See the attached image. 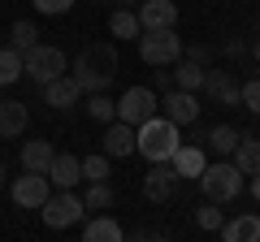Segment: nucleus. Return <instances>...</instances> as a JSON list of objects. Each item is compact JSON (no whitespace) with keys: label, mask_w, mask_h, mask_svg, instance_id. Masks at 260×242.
Segmentation results:
<instances>
[{"label":"nucleus","mask_w":260,"mask_h":242,"mask_svg":"<svg viewBox=\"0 0 260 242\" xmlns=\"http://www.w3.org/2000/svg\"><path fill=\"white\" fill-rule=\"evenodd\" d=\"M117 48L113 44H87L74 61V83L83 95H95V91H109L113 78H117Z\"/></svg>","instance_id":"f257e3e1"},{"label":"nucleus","mask_w":260,"mask_h":242,"mask_svg":"<svg viewBox=\"0 0 260 242\" xmlns=\"http://www.w3.org/2000/svg\"><path fill=\"white\" fill-rule=\"evenodd\" d=\"M178 130H182V126H174L169 117H156V112H152L148 121L135 126V151L148 156L152 165H160V160H169L178 147H182V134Z\"/></svg>","instance_id":"f03ea898"},{"label":"nucleus","mask_w":260,"mask_h":242,"mask_svg":"<svg viewBox=\"0 0 260 242\" xmlns=\"http://www.w3.org/2000/svg\"><path fill=\"white\" fill-rule=\"evenodd\" d=\"M195 182H200L204 199H213V204H230V199H239V190H243V173L234 169V160L204 165V173L195 177Z\"/></svg>","instance_id":"7ed1b4c3"},{"label":"nucleus","mask_w":260,"mask_h":242,"mask_svg":"<svg viewBox=\"0 0 260 242\" xmlns=\"http://www.w3.org/2000/svg\"><path fill=\"white\" fill-rule=\"evenodd\" d=\"M139 56H143V65H174V61H182V39H178L174 26H160V30H143L139 35Z\"/></svg>","instance_id":"20e7f679"},{"label":"nucleus","mask_w":260,"mask_h":242,"mask_svg":"<svg viewBox=\"0 0 260 242\" xmlns=\"http://www.w3.org/2000/svg\"><path fill=\"white\" fill-rule=\"evenodd\" d=\"M39 212H44V225H48V229H70V225H78V221L87 216V208H83V195L61 190V195H48L44 204H39Z\"/></svg>","instance_id":"39448f33"},{"label":"nucleus","mask_w":260,"mask_h":242,"mask_svg":"<svg viewBox=\"0 0 260 242\" xmlns=\"http://www.w3.org/2000/svg\"><path fill=\"white\" fill-rule=\"evenodd\" d=\"M156 108H160V95L152 91V87H126L121 100H117V121L139 126V121H148Z\"/></svg>","instance_id":"423d86ee"},{"label":"nucleus","mask_w":260,"mask_h":242,"mask_svg":"<svg viewBox=\"0 0 260 242\" xmlns=\"http://www.w3.org/2000/svg\"><path fill=\"white\" fill-rule=\"evenodd\" d=\"M22 65H26V74L44 87V83H52L56 74H65V52H61V48L35 44V48H26V52H22Z\"/></svg>","instance_id":"0eeeda50"},{"label":"nucleus","mask_w":260,"mask_h":242,"mask_svg":"<svg viewBox=\"0 0 260 242\" xmlns=\"http://www.w3.org/2000/svg\"><path fill=\"white\" fill-rule=\"evenodd\" d=\"M52 195V182H48V173H30V169H22V177H13V186H9V199L18 208H35Z\"/></svg>","instance_id":"6e6552de"},{"label":"nucleus","mask_w":260,"mask_h":242,"mask_svg":"<svg viewBox=\"0 0 260 242\" xmlns=\"http://www.w3.org/2000/svg\"><path fill=\"white\" fill-rule=\"evenodd\" d=\"M160 108H165V117L174 126H195L200 121V100H195V91H182V87L160 91Z\"/></svg>","instance_id":"1a4fd4ad"},{"label":"nucleus","mask_w":260,"mask_h":242,"mask_svg":"<svg viewBox=\"0 0 260 242\" xmlns=\"http://www.w3.org/2000/svg\"><path fill=\"white\" fill-rule=\"evenodd\" d=\"M178 182H182V177L174 173V165H169V160H160V165H152L148 177H143V195H148L152 204H169V199H174V190H178Z\"/></svg>","instance_id":"9d476101"},{"label":"nucleus","mask_w":260,"mask_h":242,"mask_svg":"<svg viewBox=\"0 0 260 242\" xmlns=\"http://www.w3.org/2000/svg\"><path fill=\"white\" fill-rule=\"evenodd\" d=\"M48 182H52L56 190H74L78 182H83V160H78L74 151H56L52 165H48Z\"/></svg>","instance_id":"9b49d317"},{"label":"nucleus","mask_w":260,"mask_h":242,"mask_svg":"<svg viewBox=\"0 0 260 242\" xmlns=\"http://www.w3.org/2000/svg\"><path fill=\"white\" fill-rule=\"evenodd\" d=\"M100 143H104V156H109V160H126V156H135V126H126V121L113 117Z\"/></svg>","instance_id":"f8f14e48"},{"label":"nucleus","mask_w":260,"mask_h":242,"mask_svg":"<svg viewBox=\"0 0 260 242\" xmlns=\"http://www.w3.org/2000/svg\"><path fill=\"white\" fill-rule=\"evenodd\" d=\"M139 26L143 30H160V26H178V5L174 0H139Z\"/></svg>","instance_id":"ddd939ff"},{"label":"nucleus","mask_w":260,"mask_h":242,"mask_svg":"<svg viewBox=\"0 0 260 242\" xmlns=\"http://www.w3.org/2000/svg\"><path fill=\"white\" fill-rule=\"evenodd\" d=\"M39 91H44V104H48V108H74L78 95H83V91H78V83H74V74H56L52 83H44Z\"/></svg>","instance_id":"4468645a"},{"label":"nucleus","mask_w":260,"mask_h":242,"mask_svg":"<svg viewBox=\"0 0 260 242\" xmlns=\"http://www.w3.org/2000/svg\"><path fill=\"white\" fill-rule=\"evenodd\" d=\"M26 121H30V108L22 100H5L0 95V139H18L22 130H26Z\"/></svg>","instance_id":"2eb2a0df"},{"label":"nucleus","mask_w":260,"mask_h":242,"mask_svg":"<svg viewBox=\"0 0 260 242\" xmlns=\"http://www.w3.org/2000/svg\"><path fill=\"white\" fill-rule=\"evenodd\" d=\"M204 91H208V100L225 104V108H234V104H239V83H234V74H217V69H204Z\"/></svg>","instance_id":"dca6fc26"},{"label":"nucleus","mask_w":260,"mask_h":242,"mask_svg":"<svg viewBox=\"0 0 260 242\" xmlns=\"http://www.w3.org/2000/svg\"><path fill=\"white\" fill-rule=\"evenodd\" d=\"M169 165H174L178 177H200V173H204V165H208V156H204L200 143H186V147H178L174 156H169Z\"/></svg>","instance_id":"f3484780"},{"label":"nucleus","mask_w":260,"mask_h":242,"mask_svg":"<svg viewBox=\"0 0 260 242\" xmlns=\"http://www.w3.org/2000/svg\"><path fill=\"white\" fill-rule=\"evenodd\" d=\"M234 169H239L243 177H256L260 173V139H251V134H239V143H234Z\"/></svg>","instance_id":"a211bd4d"},{"label":"nucleus","mask_w":260,"mask_h":242,"mask_svg":"<svg viewBox=\"0 0 260 242\" xmlns=\"http://www.w3.org/2000/svg\"><path fill=\"white\" fill-rule=\"evenodd\" d=\"M217 233H221L225 242H256L260 238V216L256 212H239L234 221H225Z\"/></svg>","instance_id":"6ab92c4d"},{"label":"nucleus","mask_w":260,"mask_h":242,"mask_svg":"<svg viewBox=\"0 0 260 242\" xmlns=\"http://www.w3.org/2000/svg\"><path fill=\"white\" fill-rule=\"evenodd\" d=\"M56 147L44 139H30L26 147H22V169H30V173H48V165H52Z\"/></svg>","instance_id":"aec40b11"},{"label":"nucleus","mask_w":260,"mask_h":242,"mask_svg":"<svg viewBox=\"0 0 260 242\" xmlns=\"http://www.w3.org/2000/svg\"><path fill=\"white\" fill-rule=\"evenodd\" d=\"M109 30H113V39H139L143 35L139 13H135V9H113L109 13Z\"/></svg>","instance_id":"412c9836"},{"label":"nucleus","mask_w":260,"mask_h":242,"mask_svg":"<svg viewBox=\"0 0 260 242\" xmlns=\"http://www.w3.org/2000/svg\"><path fill=\"white\" fill-rule=\"evenodd\" d=\"M18 78H26V65H22V52L18 48H0V87H13Z\"/></svg>","instance_id":"4be33fe9"},{"label":"nucleus","mask_w":260,"mask_h":242,"mask_svg":"<svg viewBox=\"0 0 260 242\" xmlns=\"http://www.w3.org/2000/svg\"><path fill=\"white\" fill-rule=\"evenodd\" d=\"M83 238L87 242H117L121 238V225L113 221V216H91V221L83 225Z\"/></svg>","instance_id":"5701e85b"},{"label":"nucleus","mask_w":260,"mask_h":242,"mask_svg":"<svg viewBox=\"0 0 260 242\" xmlns=\"http://www.w3.org/2000/svg\"><path fill=\"white\" fill-rule=\"evenodd\" d=\"M113 199H117V195H113L109 182H87V190H83V208H87V212H109Z\"/></svg>","instance_id":"b1692460"},{"label":"nucleus","mask_w":260,"mask_h":242,"mask_svg":"<svg viewBox=\"0 0 260 242\" xmlns=\"http://www.w3.org/2000/svg\"><path fill=\"white\" fill-rule=\"evenodd\" d=\"M204 143L217 151V156H230L234 143H239V130H234V126H213V130L204 134Z\"/></svg>","instance_id":"393cba45"},{"label":"nucleus","mask_w":260,"mask_h":242,"mask_svg":"<svg viewBox=\"0 0 260 242\" xmlns=\"http://www.w3.org/2000/svg\"><path fill=\"white\" fill-rule=\"evenodd\" d=\"M174 87H182V91H200V87H204V65L182 61V65L174 69Z\"/></svg>","instance_id":"a878e982"},{"label":"nucleus","mask_w":260,"mask_h":242,"mask_svg":"<svg viewBox=\"0 0 260 242\" xmlns=\"http://www.w3.org/2000/svg\"><path fill=\"white\" fill-rule=\"evenodd\" d=\"M9 44L18 48V52L35 48V44H39V30H35V22H26V18H22V22H13V26H9Z\"/></svg>","instance_id":"bb28decb"},{"label":"nucleus","mask_w":260,"mask_h":242,"mask_svg":"<svg viewBox=\"0 0 260 242\" xmlns=\"http://www.w3.org/2000/svg\"><path fill=\"white\" fill-rule=\"evenodd\" d=\"M87 112H91L95 121H104V126H109V121L117 117V104H113L104 91H95V95H87Z\"/></svg>","instance_id":"cd10ccee"},{"label":"nucleus","mask_w":260,"mask_h":242,"mask_svg":"<svg viewBox=\"0 0 260 242\" xmlns=\"http://www.w3.org/2000/svg\"><path fill=\"white\" fill-rule=\"evenodd\" d=\"M195 225H200V229H208V233H217L225 225V212H221V204H213V199H208L204 208H200V212H195Z\"/></svg>","instance_id":"c85d7f7f"},{"label":"nucleus","mask_w":260,"mask_h":242,"mask_svg":"<svg viewBox=\"0 0 260 242\" xmlns=\"http://www.w3.org/2000/svg\"><path fill=\"white\" fill-rule=\"evenodd\" d=\"M83 182H109V156H87L83 160Z\"/></svg>","instance_id":"c756f323"},{"label":"nucleus","mask_w":260,"mask_h":242,"mask_svg":"<svg viewBox=\"0 0 260 242\" xmlns=\"http://www.w3.org/2000/svg\"><path fill=\"white\" fill-rule=\"evenodd\" d=\"M239 104H247L251 117H260V78H251V83L239 87Z\"/></svg>","instance_id":"7c9ffc66"},{"label":"nucleus","mask_w":260,"mask_h":242,"mask_svg":"<svg viewBox=\"0 0 260 242\" xmlns=\"http://www.w3.org/2000/svg\"><path fill=\"white\" fill-rule=\"evenodd\" d=\"M35 9L48 13V18H56V13H70V9H74V0H35Z\"/></svg>","instance_id":"2f4dec72"},{"label":"nucleus","mask_w":260,"mask_h":242,"mask_svg":"<svg viewBox=\"0 0 260 242\" xmlns=\"http://www.w3.org/2000/svg\"><path fill=\"white\" fill-rule=\"evenodd\" d=\"M213 48H208V44H191V48H186V61H195V65H204L208 69V61H213Z\"/></svg>","instance_id":"473e14b6"},{"label":"nucleus","mask_w":260,"mask_h":242,"mask_svg":"<svg viewBox=\"0 0 260 242\" xmlns=\"http://www.w3.org/2000/svg\"><path fill=\"white\" fill-rule=\"evenodd\" d=\"M169 87H174V74H152V91H169Z\"/></svg>","instance_id":"72a5a7b5"},{"label":"nucleus","mask_w":260,"mask_h":242,"mask_svg":"<svg viewBox=\"0 0 260 242\" xmlns=\"http://www.w3.org/2000/svg\"><path fill=\"white\" fill-rule=\"evenodd\" d=\"M225 52H230V56H243V52H247V44H243V39H225Z\"/></svg>","instance_id":"f704fd0d"},{"label":"nucleus","mask_w":260,"mask_h":242,"mask_svg":"<svg viewBox=\"0 0 260 242\" xmlns=\"http://www.w3.org/2000/svg\"><path fill=\"white\" fill-rule=\"evenodd\" d=\"M251 199H260V173L251 177Z\"/></svg>","instance_id":"c9c22d12"},{"label":"nucleus","mask_w":260,"mask_h":242,"mask_svg":"<svg viewBox=\"0 0 260 242\" xmlns=\"http://www.w3.org/2000/svg\"><path fill=\"white\" fill-rule=\"evenodd\" d=\"M251 56L260 61V30H256V39H251Z\"/></svg>","instance_id":"e433bc0d"},{"label":"nucleus","mask_w":260,"mask_h":242,"mask_svg":"<svg viewBox=\"0 0 260 242\" xmlns=\"http://www.w3.org/2000/svg\"><path fill=\"white\" fill-rule=\"evenodd\" d=\"M5 182H9V169H5V165H0V186H5Z\"/></svg>","instance_id":"4c0bfd02"}]
</instances>
